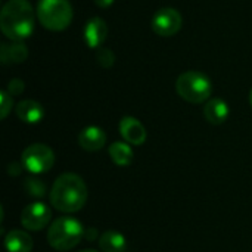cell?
<instances>
[{
  "instance_id": "cell-3",
  "label": "cell",
  "mask_w": 252,
  "mask_h": 252,
  "mask_svg": "<svg viewBox=\"0 0 252 252\" xmlns=\"http://www.w3.org/2000/svg\"><path fill=\"white\" fill-rule=\"evenodd\" d=\"M84 236L86 230L81 221L69 216H62L56 219L47 229L49 245L59 252L75 248Z\"/></svg>"
},
{
  "instance_id": "cell-6",
  "label": "cell",
  "mask_w": 252,
  "mask_h": 252,
  "mask_svg": "<svg viewBox=\"0 0 252 252\" xmlns=\"http://www.w3.org/2000/svg\"><path fill=\"white\" fill-rule=\"evenodd\" d=\"M22 167L31 174H43L52 170L55 164L53 151L44 143H32L27 146L21 155Z\"/></svg>"
},
{
  "instance_id": "cell-21",
  "label": "cell",
  "mask_w": 252,
  "mask_h": 252,
  "mask_svg": "<svg viewBox=\"0 0 252 252\" xmlns=\"http://www.w3.org/2000/svg\"><path fill=\"white\" fill-rule=\"evenodd\" d=\"M25 89V84L22 80L19 78H12L9 83H7V92L12 94V96H19Z\"/></svg>"
},
{
  "instance_id": "cell-10",
  "label": "cell",
  "mask_w": 252,
  "mask_h": 252,
  "mask_svg": "<svg viewBox=\"0 0 252 252\" xmlns=\"http://www.w3.org/2000/svg\"><path fill=\"white\" fill-rule=\"evenodd\" d=\"M83 37L90 49H99L108 37V25L100 16L90 18L83 30Z\"/></svg>"
},
{
  "instance_id": "cell-9",
  "label": "cell",
  "mask_w": 252,
  "mask_h": 252,
  "mask_svg": "<svg viewBox=\"0 0 252 252\" xmlns=\"http://www.w3.org/2000/svg\"><path fill=\"white\" fill-rule=\"evenodd\" d=\"M118 130L121 137L128 143L134 146H140L146 142V128L145 126L134 117H123L118 124Z\"/></svg>"
},
{
  "instance_id": "cell-7",
  "label": "cell",
  "mask_w": 252,
  "mask_h": 252,
  "mask_svg": "<svg viewBox=\"0 0 252 252\" xmlns=\"http://www.w3.org/2000/svg\"><path fill=\"white\" fill-rule=\"evenodd\" d=\"M183 18L174 7H162L152 18V30L161 37H171L182 28Z\"/></svg>"
},
{
  "instance_id": "cell-19",
  "label": "cell",
  "mask_w": 252,
  "mask_h": 252,
  "mask_svg": "<svg viewBox=\"0 0 252 252\" xmlns=\"http://www.w3.org/2000/svg\"><path fill=\"white\" fill-rule=\"evenodd\" d=\"M96 61L102 68L108 69L115 63V55L108 47H99L97 52H96Z\"/></svg>"
},
{
  "instance_id": "cell-5",
  "label": "cell",
  "mask_w": 252,
  "mask_h": 252,
  "mask_svg": "<svg viewBox=\"0 0 252 252\" xmlns=\"http://www.w3.org/2000/svg\"><path fill=\"white\" fill-rule=\"evenodd\" d=\"M35 13L40 24L50 31H63L72 21V6L68 0H38Z\"/></svg>"
},
{
  "instance_id": "cell-12",
  "label": "cell",
  "mask_w": 252,
  "mask_h": 252,
  "mask_svg": "<svg viewBox=\"0 0 252 252\" xmlns=\"http://www.w3.org/2000/svg\"><path fill=\"white\" fill-rule=\"evenodd\" d=\"M15 112H16V117L25 124H38L44 118V108L41 106V103L32 99L21 100L16 105Z\"/></svg>"
},
{
  "instance_id": "cell-4",
  "label": "cell",
  "mask_w": 252,
  "mask_h": 252,
  "mask_svg": "<svg viewBox=\"0 0 252 252\" xmlns=\"http://www.w3.org/2000/svg\"><path fill=\"white\" fill-rule=\"evenodd\" d=\"M176 92L183 100L199 105L211 99L213 83L201 71H186L177 77Z\"/></svg>"
},
{
  "instance_id": "cell-14",
  "label": "cell",
  "mask_w": 252,
  "mask_h": 252,
  "mask_svg": "<svg viewBox=\"0 0 252 252\" xmlns=\"http://www.w3.org/2000/svg\"><path fill=\"white\" fill-rule=\"evenodd\" d=\"M4 247L7 252H31L34 242L25 230L13 229L4 236Z\"/></svg>"
},
{
  "instance_id": "cell-23",
  "label": "cell",
  "mask_w": 252,
  "mask_h": 252,
  "mask_svg": "<svg viewBox=\"0 0 252 252\" xmlns=\"http://www.w3.org/2000/svg\"><path fill=\"white\" fill-rule=\"evenodd\" d=\"M248 99H250V103H251V106H252V89H251V92H250V97H248Z\"/></svg>"
},
{
  "instance_id": "cell-18",
  "label": "cell",
  "mask_w": 252,
  "mask_h": 252,
  "mask_svg": "<svg viewBox=\"0 0 252 252\" xmlns=\"http://www.w3.org/2000/svg\"><path fill=\"white\" fill-rule=\"evenodd\" d=\"M24 189L28 192L30 196H35V198H43L46 195V185L34 177H28L24 182Z\"/></svg>"
},
{
  "instance_id": "cell-13",
  "label": "cell",
  "mask_w": 252,
  "mask_h": 252,
  "mask_svg": "<svg viewBox=\"0 0 252 252\" xmlns=\"http://www.w3.org/2000/svg\"><path fill=\"white\" fill-rule=\"evenodd\" d=\"M229 114H230V109H229L227 102L220 97H213L207 100L204 105V115L207 121L213 126H220L226 123V120L229 118Z\"/></svg>"
},
{
  "instance_id": "cell-2",
  "label": "cell",
  "mask_w": 252,
  "mask_h": 252,
  "mask_svg": "<svg viewBox=\"0 0 252 252\" xmlns=\"http://www.w3.org/2000/svg\"><path fill=\"white\" fill-rule=\"evenodd\" d=\"M35 13L28 0H9L0 12V30L10 41H22L34 31Z\"/></svg>"
},
{
  "instance_id": "cell-15",
  "label": "cell",
  "mask_w": 252,
  "mask_h": 252,
  "mask_svg": "<svg viewBox=\"0 0 252 252\" xmlns=\"http://www.w3.org/2000/svg\"><path fill=\"white\" fill-rule=\"evenodd\" d=\"M28 58V49L22 41L1 43L0 46V61L4 65L21 63Z\"/></svg>"
},
{
  "instance_id": "cell-8",
  "label": "cell",
  "mask_w": 252,
  "mask_h": 252,
  "mask_svg": "<svg viewBox=\"0 0 252 252\" xmlns=\"http://www.w3.org/2000/svg\"><path fill=\"white\" fill-rule=\"evenodd\" d=\"M52 219L50 208L43 202H31L21 213V224L30 232H38L44 229Z\"/></svg>"
},
{
  "instance_id": "cell-17",
  "label": "cell",
  "mask_w": 252,
  "mask_h": 252,
  "mask_svg": "<svg viewBox=\"0 0 252 252\" xmlns=\"http://www.w3.org/2000/svg\"><path fill=\"white\" fill-rule=\"evenodd\" d=\"M108 152H109L112 162L120 167H127L133 161V149L130 148L127 142H114L109 146Z\"/></svg>"
},
{
  "instance_id": "cell-1",
  "label": "cell",
  "mask_w": 252,
  "mask_h": 252,
  "mask_svg": "<svg viewBox=\"0 0 252 252\" xmlns=\"http://www.w3.org/2000/svg\"><path fill=\"white\" fill-rule=\"evenodd\" d=\"M89 190L84 180L74 173L61 174L49 193L50 205L65 214H74L84 208Z\"/></svg>"
},
{
  "instance_id": "cell-16",
  "label": "cell",
  "mask_w": 252,
  "mask_h": 252,
  "mask_svg": "<svg viewBox=\"0 0 252 252\" xmlns=\"http://www.w3.org/2000/svg\"><path fill=\"white\" fill-rule=\"evenodd\" d=\"M99 248L102 252H124L127 248V242L121 233L108 230L100 235Z\"/></svg>"
},
{
  "instance_id": "cell-24",
  "label": "cell",
  "mask_w": 252,
  "mask_h": 252,
  "mask_svg": "<svg viewBox=\"0 0 252 252\" xmlns=\"http://www.w3.org/2000/svg\"><path fill=\"white\" fill-rule=\"evenodd\" d=\"M80 252H97V251H94V250H84V251H80Z\"/></svg>"
},
{
  "instance_id": "cell-22",
  "label": "cell",
  "mask_w": 252,
  "mask_h": 252,
  "mask_svg": "<svg viewBox=\"0 0 252 252\" xmlns=\"http://www.w3.org/2000/svg\"><path fill=\"white\" fill-rule=\"evenodd\" d=\"M99 7H102V9H106V7H109L112 3H114V0H93Z\"/></svg>"
},
{
  "instance_id": "cell-20",
  "label": "cell",
  "mask_w": 252,
  "mask_h": 252,
  "mask_svg": "<svg viewBox=\"0 0 252 252\" xmlns=\"http://www.w3.org/2000/svg\"><path fill=\"white\" fill-rule=\"evenodd\" d=\"M12 106H13L12 94L7 90H1L0 92V118L1 120H4L9 115V112L12 111Z\"/></svg>"
},
{
  "instance_id": "cell-11",
  "label": "cell",
  "mask_w": 252,
  "mask_h": 252,
  "mask_svg": "<svg viewBox=\"0 0 252 252\" xmlns=\"http://www.w3.org/2000/svg\"><path fill=\"white\" fill-rule=\"evenodd\" d=\"M106 143V133L97 126H89L78 134V145L87 152H97Z\"/></svg>"
}]
</instances>
